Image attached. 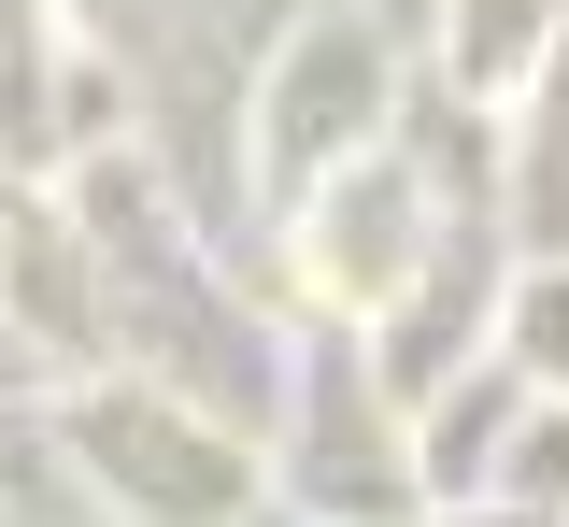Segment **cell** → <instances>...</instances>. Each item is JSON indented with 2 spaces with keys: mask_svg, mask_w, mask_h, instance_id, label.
Returning <instances> with one entry per match:
<instances>
[{
  "mask_svg": "<svg viewBox=\"0 0 569 527\" xmlns=\"http://www.w3.org/2000/svg\"><path fill=\"white\" fill-rule=\"evenodd\" d=\"M100 456H142V485H157L171 514H213V499H228V485H213V456L171 443V428H142V414H100Z\"/></svg>",
  "mask_w": 569,
  "mask_h": 527,
  "instance_id": "1",
  "label": "cell"
}]
</instances>
